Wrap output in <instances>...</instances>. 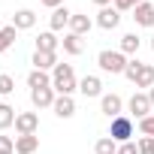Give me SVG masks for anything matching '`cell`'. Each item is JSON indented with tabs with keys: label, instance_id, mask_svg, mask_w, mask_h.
Masks as SVG:
<instances>
[{
	"label": "cell",
	"instance_id": "1",
	"mask_svg": "<svg viewBox=\"0 0 154 154\" xmlns=\"http://www.w3.org/2000/svg\"><path fill=\"white\" fill-rule=\"evenodd\" d=\"M51 88H54V94H63V97H72V91H79V82H75V72H72L69 63H57L54 66Z\"/></svg>",
	"mask_w": 154,
	"mask_h": 154
},
{
	"label": "cell",
	"instance_id": "2",
	"mask_svg": "<svg viewBox=\"0 0 154 154\" xmlns=\"http://www.w3.org/2000/svg\"><path fill=\"white\" fill-rule=\"evenodd\" d=\"M97 63H100V69L103 72H112V75H118V72H124L127 69V54L118 48V51H112V48H103L100 54H97Z\"/></svg>",
	"mask_w": 154,
	"mask_h": 154
},
{
	"label": "cell",
	"instance_id": "3",
	"mask_svg": "<svg viewBox=\"0 0 154 154\" xmlns=\"http://www.w3.org/2000/svg\"><path fill=\"white\" fill-rule=\"evenodd\" d=\"M109 136L118 142V145H124V142H130V136H133V121L127 118V115H118V118H112V127H109Z\"/></svg>",
	"mask_w": 154,
	"mask_h": 154
},
{
	"label": "cell",
	"instance_id": "4",
	"mask_svg": "<svg viewBox=\"0 0 154 154\" xmlns=\"http://www.w3.org/2000/svg\"><path fill=\"white\" fill-rule=\"evenodd\" d=\"M39 130V115L36 112H18L15 115V133L18 136H30Z\"/></svg>",
	"mask_w": 154,
	"mask_h": 154
},
{
	"label": "cell",
	"instance_id": "5",
	"mask_svg": "<svg viewBox=\"0 0 154 154\" xmlns=\"http://www.w3.org/2000/svg\"><path fill=\"white\" fill-rule=\"evenodd\" d=\"M127 109H130V115L136 118V121H142V118H148L151 115V100H148V94H133L130 97V103H127Z\"/></svg>",
	"mask_w": 154,
	"mask_h": 154
},
{
	"label": "cell",
	"instance_id": "6",
	"mask_svg": "<svg viewBox=\"0 0 154 154\" xmlns=\"http://www.w3.org/2000/svg\"><path fill=\"white\" fill-rule=\"evenodd\" d=\"M121 24V12L115 9V6H103L100 12H97V27H103V30H115Z\"/></svg>",
	"mask_w": 154,
	"mask_h": 154
},
{
	"label": "cell",
	"instance_id": "7",
	"mask_svg": "<svg viewBox=\"0 0 154 154\" xmlns=\"http://www.w3.org/2000/svg\"><path fill=\"white\" fill-rule=\"evenodd\" d=\"M133 21L139 24V27H154V3H139L136 9H133Z\"/></svg>",
	"mask_w": 154,
	"mask_h": 154
},
{
	"label": "cell",
	"instance_id": "8",
	"mask_svg": "<svg viewBox=\"0 0 154 154\" xmlns=\"http://www.w3.org/2000/svg\"><path fill=\"white\" fill-rule=\"evenodd\" d=\"M100 109H103V115H109V118H118V115H121V109H124V100H121L118 94H103V100H100Z\"/></svg>",
	"mask_w": 154,
	"mask_h": 154
},
{
	"label": "cell",
	"instance_id": "9",
	"mask_svg": "<svg viewBox=\"0 0 154 154\" xmlns=\"http://www.w3.org/2000/svg\"><path fill=\"white\" fill-rule=\"evenodd\" d=\"M57 66V51H33V69H54Z\"/></svg>",
	"mask_w": 154,
	"mask_h": 154
},
{
	"label": "cell",
	"instance_id": "10",
	"mask_svg": "<svg viewBox=\"0 0 154 154\" xmlns=\"http://www.w3.org/2000/svg\"><path fill=\"white\" fill-rule=\"evenodd\" d=\"M54 88H36V91H30V103L36 106V109H45V106H54Z\"/></svg>",
	"mask_w": 154,
	"mask_h": 154
},
{
	"label": "cell",
	"instance_id": "11",
	"mask_svg": "<svg viewBox=\"0 0 154 154\" xmlns=\"http://www.w3.org/2000/svg\"><path fill=\"white\" fill-rule=\"evenodd\" d=\"M51 109H54V115H57V118H63V121H66V118H72V115H75V100H72V97L57 94V100H54V106H51Z\"/></svg>",
	"mask_w": 154,
	"mask_h": 154
},
{
	"label": "cell",
	"instance_id": "12",
	"mask_svg": "<svg viewBox=\"0 0 154 154\" xmlns=\"http://www.w3.org/2000/svg\"><path fill=\"white\" fill-rule=\"evenodd\" d=\"M36 24V12L33 9H18L15 15H12V27L15 30H30Z\"/></svg>",
	"mask_w": 154,
	"mask_h": 154
},
{
	"label": "cell",
	"instance_id": "13",
	"mask_svg": "<svg viewBox=\"0 0 154 154\" xmlns=\"http://www.w3.org/2000/svg\"><path fill=\"white\" fill-rule=\"evenodd\" d=\"M39 148V136L30 133V136H15V154H33Z\"/></svg>",
	"mask_w": 154,
	"mask_h": 154
},
{
	"label": "cell",
	"instance_id": "14",
	"mask_svg": "<svg viewBox=\"0 0 154 154\" xmlns=\"http://www.w3.org/2000/svg\"><path fill=\"white\" fill-rule=\"evenodd\" d=\"M91 27H94V21H91L85 12H72V18H69V33H79V36H82V33H88Z\"/></svg>",
	"mask_w": 154,
	"mask_h": 154
},
{
	"label": "cell",
	"instance_id": "15",
	"mask_svg": "<svg viewBox=\"0 0 154 154\" xmlns=\"http://www.w3.org/2000/svg\"><path fill=\"white\" fill-rule=\"evenodd\" d=\"M79 91H82L85 97H100V94H103V82L97 79V75H85V79L79 82Z\"/></svg>",
	"mask_w": 154,
	"mask_h": 154
},
{
	"label": "cell",
	"instance_id": "16",
	"mask_svg": "<svg viewBox=\"0 0 154 154\" xmlns=\"http://www.w3.org/2000/svg\"><path fill=\"white\" fill-rule=\"evenodd\" d=\"M69 18H72V12H69L66 6H57V9L51 12V18H48V27H51V30H63V27L69 24Z\"/></svg>",
	"mask_w": 154,
	"mask_h": 154
},
{
	"label": "cell",
	"instance_id": "17",
	"mask_svg": "<svg viewBox=\"0 0 154 154\" xmlns=\"http://www.w3.org/2000/svg\"><path fill=\"white\" fill-rule=\"evenodd\" d=\"M60 45H63V51H66V54H72V57L85 51V42H82V36H79V33H66V36L60 39Z\"/></svg>",
	"mask_w": 154,
	"mask_h": 154
},
{
	"label": "cell",
	"instance_id": "18",
	"mask_svg": "<svg viewBox=\"0 0 154 154\" xmlns=\"http://www.w3.org/2000/svg\"><path fill=\"white\" fill-rule=\"evenodd\" d=\"M57 45H60V39L54 36V30H45L36 36V51H54Z\"/></svg>",
	"mask_w": 154,
	"mask_h": 154
},
{
	"label": "cell",
	"instance_id": "19",
	"mask_svg": "<svg viewBox=\"0 0 154 154\" xmlns=\"http://www.w3.org/2000/svg\"><path fill=\"white\" fill-rule=\"evenodd\" d=\"M136 88H154V66L151 63H142V69H139V75H136V82H133Z\"/></svg>",
	"mask_w": 154,
	"mask_h": 154
},
{
	"label": "cell",
	"instance_id": "20",
	"mask_svg": "<svg viewBox=\"0 0 154 154\" xmlns=\"http://www.w3.org/2000/svg\"><path fill=\"white\" fill-rule=\"evenodd\" d=\"M27 88H30V91H36V88H51L48 72H42V69H33V72L27 75Z\"/></svg>",
	"mask_w": 154,
	"mask_h": 154
},
{
	"label": "cell",
	"instance_id": "21",
	"mask_svg": "<svg viewBox=\"0 0 154 154\" xmlns=\"http://www.w3.org/2000/svg\"><path fill=\"white\" fill-rule=\"evenodd\" d=\"M139 45H142V39H139L136 33H124V36H121V51H124V54H136Z\"/></svg>",
	"mask_w": 154,
	"mask_h": 154
},
{
	"label": "cell",
	"instance_id": "22",
	"mask_svg": "<svg viewBox=\"0 0 154 154\" xmlns=\"http://www.w3.org/2000/svg\"><path fill=\"white\" fill-rule=\"evenodd\" d=\"M15 109L9 106V103H0V130H6V127H12L15 124Z\"/></svg>",
	"mask_w": 154,
	"mask_h": 154
},
{
	"label": "cell",
	"instance_id": "23",
	"mask_svg": "<svg viewBox=\"0 0 154 154\" xmlns=\"http://www.w3.org/2000/svg\"><path fill=\"white\" fill-rule=\"evenodd\" d=\"M15 36H18V30H15L12 24H6L3 30H0V51H6V48H12V45H15Z\"/></svg>",
	"mask_w": 154,
	"mask_h": 154
},
{
	"label": "cell",
	"instance_id": "24",
	"mask_svg": "<svg viewBox=\"0 0 154 154\" xmlns=\"http://www.w3.org/2000/svg\"><path fill=\"white\" fill-rule=\"evenodd\" d=\"M94 151H97V154H118V142H115L112 136H103V139H97Z\"/></svg>",
	"mask_w": 154,
	"mask_h": 154
},
{
	"label": "cell",
	"instance_id": "25",
	"mask_svg": "<svg viewBox=\"0 0 154 154\" xmlns=\"http://www.w3.org/2000/svg\"><path fill=\"white\" fill-rule=\"evenodd\" d=\"M139 3H145V0H112V6H115L118 12H130V9H136Z\"/></svg>",
	"mask_w": 154,
	"mask_h": 154
},
{
	"label": "cell",
	"instance_id": "26",
	"mask_svg": "<svg viewBox=\"0 0 154 154\" xmlns=\"http://www.w3.org/2000/svg\"><path fill=\"white\" fill-rule=\"evenodd\" d=\"M139 133L154 139V115H148V118H142V121H139Z\"/></svg>",
	"mask_w": 154,
	"mask_h": 154
},
{
	"label": "cell",
	"instance_id": "27",
	"mask_svg": "<svg viewBox=\"0 0 154 154\" xmlns=\"http://www.w3.org/2000/svg\"><path fill=\"white\" fill-rule=\"evenodd\" d=\"M15 91V79H12V75H0V94H12Z\"/></svg>",
	"mask_w": 154,
	"mask_h": 154
},
{
	"label": "cell",
	"instance_id": "28",
	"mask_svg": "<svg viewBox=\"0 0 154 154\" xmlns=\"http://www.w3.org/2000/svg\"><path fill=\"white\" fill-rule=\"evenodd\" d=\"M139 69H142V63H139V60L133 57V60L127 63V69H124V75H127V79H130V82H136V75H139Z\"/></svg>",
	"mask_w": 154,
	"mask_h": 154
},
{
	"label": "cell",
	"instance_id": "29",
	"mask_svg": "<svg viewBox=\"0 0 154 154\" xmlns=\"http://www.w3.org/2000/svg\"><path fill=\"white\" fill-rule=\"evenodd\" d=\"M136 145H139V154H154V139L151 136H142Z\"/></svg>",
	"mask_w": 154,
	"mask_h": 154
},
{
	"label": "cell",
	"instance_id": "30",
	"mask_svg": "<svg viewBox=\"0 0 154 154\" xmlns=\"http://www.w3.org/2000/svg\"><path fill=\"white\" fill-rule=\"evenodd\" d=\"M15 151V139L12 136H0V154H9Z\"/></svg>",
	"mask_w": 154,
	"mask_h": 154
},
{
	"label": "cell",
	"instance_id": "31",
	"mask_svg": "<svg viewBox=\"0 0 154 154\" xmlns=\"http://www.w3.org/2000/svg\"><path fill=\"white\" fill-rule=\"evenodd\" d=\"M118 154H139V145L136 142H124V145H118Z\"/></svg>",
	"mask_w": 154,
	"mask_h": 154
},
{
	"label": "cell",
	"instance_id": "32",
	"mask_svg": "<svg viewBox=\"0 0 154 154\" xmlns=\"http://www.w3.org/2000/svg\"><path fill=\"white\" fill-rule=\"evenodd\" d=\"M39 3H45V6H51V9H57V6H63V0H39Z\"/></svg>",
	"mask_w": 154,
	"mask_h": 154
},
{
	"label": "cell",
	"instance_id": "33",
	"mask_svg": "<svg viewBox=\"0 0 154 154\" xmlns=\"http://www.w3.org/2000/svg\"><path fill=\"white\" fill-rule=\"evenodd\" d=\"M94 3H97V6L103 9V6H112V0H94Z\"/></svg>",
	"mask_w": 154,
	"mask_h": 154
},
{
	"label": "cell",
	"instance_id": "34",
	"mask_svg": "<svg viewBox=\"0 0 154 154\" xmlns=\"http://www.w3.org/2000/svg\"><path fill=\"white\" fill-rule=\"evenodd\" d=\"M148 100H151V106H154V88H151V91H148Z\"/></svg>",
	"mask_w": 154,
	"mask_h": 154
},
{
	"label": "cell",
	"instance_id": "35",
	"mask_svg": "<svg viewBox=\"0 0 154 154\" xmlns=\"http://www.w3.org/2000/svg\"><path fill=\"white\" fill-rule=\"evenodd\" d=\"M151 51H154V39H151Z\"/></svg>",
	"mask_w": 154,
	"mask_h": 154
},
{
	"label": "cell",
	"instance_id": "36",
	"mask_svg": "<svg viewBox=\"0 0 154 154\" xmlns=\"http://www.w3.org/2000/svg\"><path fill=\"white\" fill-rule=\"evenodd\" d=\"M0 30H3V24H0Z\"/></svg>",
	"mask_w": 154,
	"mask_h": 154
},
{
	"label": "cell",
	"instance_id": "37",
	"mask_svg": "<svg viewBox=\"0 0 154 154\" xmlns=\"http://www.w3.org/2000/svg\"><path fill=\"white\" fill-rule=\"evenodd\" d=\"M9 154H15V151H9Z\"/></svg>",
	"mask_w": 154,
	"mask_h": 154
},
{
	"label": "cell",
	"instance_id": "38",
	"mask_svg": "<svg viewBox=\"0 0 154 154\" xmlns=\"http://www.w3.org/2000/svg\"><path fill=\"white\" fill-rule=\"evenodd\" d=\"M0 54H3V51H0Z\"/></svg>",
	"mask_w": 154,
	"mask_h": 154
}]
</instances>
